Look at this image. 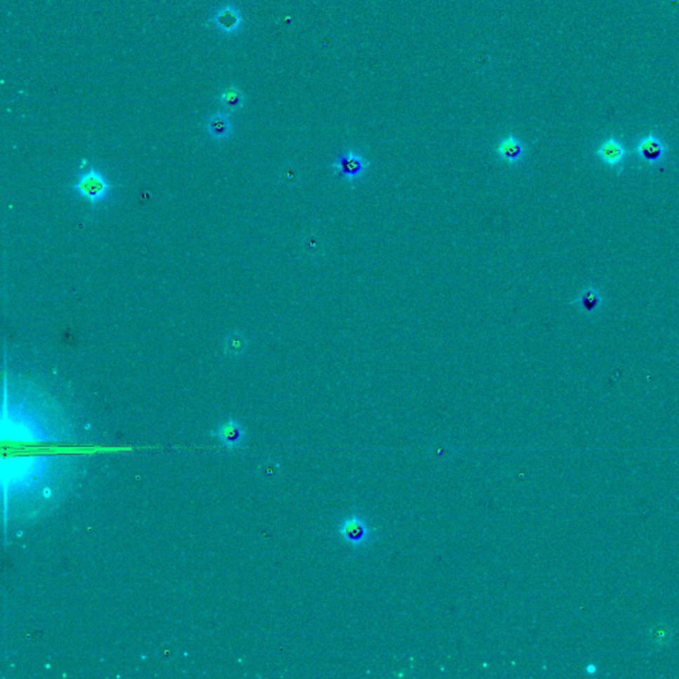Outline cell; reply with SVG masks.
I'll list each match as a JSON object with an SVG mask.
<instances>
[{"instance_id":"cell-1","label":"cell","mask_w":679,"mask_h":679,"mask_svg":"<svg viewBox=\"0 0 679 679\" xmlns=\"http://www.w3.org/2000/svg\"><path fill=\"white\" fill-rule=\"evenodd\" d=\"M334 531L340 540L353 552L369 548L378 539V528L370 525L368 519L358 511H353L340 519Z\"/></svg>"},{"instance_id":"cell-2","label":"cell","mask_w":679,"mask_h":679,"mask_svg":"<svg viewBox=\"0 0 679 679\" xmlns=\"http://www.w3.org/2000/svg\"><path fill=\"white\" fill-rule=\"evenodd\" d=\"M110 189L112 187L109 180L95 167H91L88 171L80 174L73 185V190L92 204L104 202L107 199Z\"/></svg>"},{"instance_id":"cell-3","label":"cell","mask_w":679,"mask_h":679,"mask_svg":"<svg viewBox=\"0 0 679 679\" xmlns=\"http://www.w3.org/2000/svg\"><path fill=\"white\" fill-rule=\"evenodd\" d=\"M334 169L338 177L349 183H356L365 177L369 169V162L362 155L358 154L357 152L346 150L345 153L337 157V159L334 161Z\"/></svg>"},{"instance_id":"cell-4","label":"cell","mask_w":679,"mask_h":679,"mask_svg":"<svg viewBox=\"0 0 679 679\" xmlns=\"http://www.w3.org/2000/svg\"><path fill=\"white\" fill-rule=\"evenodd\" d=\"M211 20L215 28L225 35L238 34L243 24L242 13L234 6L220 7L218 11L214 12Z\"/></svg>"},{"instance_id":"cell-5","label":"cell","mask_w":679,"mask_h":679,"mask_svg":"<svg viewBox=\"0 0 679 679\" xmlns=\"http://www.w3.org/2000/svg\"><path fill=\"white\" fill-rule=\"evenodd\" d=\"M635 152L645 162L650 165H658L665 158L666 147L657 136L649 134L638 143Z\"/></svg>"},{"instance_id":"cell-6","label":"cell","mask_w":679,"mask_h":679,"mask_svg":"<svg viewBox=\"0 0 679 679\" xmlns=\"http://www.w3.org/2000/svg\"><path fill=\"white\" fill-rule=\"evenodd\" d=\"M496 154L503 162L508 165H516L523 161L525 155V147L523 143L515 137L507 136L496 146Z\"/></svg>"},{"instance_id":"cell-7","label":"cell","mask_w":679,"mask_h":679,"mask_svg":"<svg viewBox=\"0 0 679 679\" xmlns=\"http://www.w3.org/2000/svg\"><path fill=\"white\" fill-rule=\"evenodd\" d=\"M598 158L609 166H619L624 162L626 157V150L624 145L616 138H608L601 143L596 150Z\"/></svg>"},{"instance_id":"cell-8","label":"cell","mask_w":679,"mask_h":679,"mask_svg":"<svg viewBox=\"0 0 679 679\" xmlns=\"http://www.w3.org/2000/svg\"><path fill=\"white\" fill-rule=\"evenodd\" d=\"M206 129L216 141H225L232 133V122L227 113L218 112L209 117Z\"/></svg>"},{"instance_id":"cell-9","label":"cell","mask_w":679,"mask_h":679,"mask_svg":"<svg viewBox=\"0 0 679 679\" xmlns=\"http://www.w3.org/2000/svg\"><path fill=\"white\" fill-rule=\"evenodd\" d=\"M214 437L220 444H223L226 447H234V446L240 444L243 441L244 430L237 421L231 419V421H228V422L218 428V430L214 433Z\"/></svg>"},{"instance_id":"cell-10","label":"cell","mask_w":679,"mask_h":679,"mask_svg":"<svg viewBox=\"0 0 679 679\" xmlns=\"http://www.w3.org/2000/svg\"><path fill=\"white\" fill-rule=\"evenodd\" d=\"M219 103L230 112H237L244 107L246 95L239 89L237 85H231L225 88L219 95Z\"/></svg>"},{"instance_id":"cell-11","label":"cell","mask_w":679,"mask_h":679,"mask_svg":"<svg viewBox=\"0 0 679 679\" xmlns=\"http://www.w3.org/2000/svg\"><path fill=\"white\" fill-rule=\"evenodd\" d=\"M577 303L586 315H593L602 305V295L595 286H588L580 294Z\"/></svg>"},{"instance_id":"cell-12","label":"cell","mask_w":679,"mask_h":679,"mask_svg":"<svg viewBox=\"0 0 679 679\" xmlns=\"http://www.w3.org/2000/svg\"><path fill=\"white\" fill-rule=\"evenodd\" d=\"M223 346L227 355L238 357L242 356L247 349V337L240 332H232L225 338Z\"/></svg>"},{"instance_id":"cell-13","label":"cell","mask_w":679,"mask_h":679,"mask_svg":"<svg viewBox=\"0 0 679 679\" xmlns=\"http://www.w3.org/2000/svg\"><path fill=\"white\" fill-rule=\"evenodd\" d=\"M650 637L653 640V642L656 646H666V645L670 644L671 638H673V634H671V631L670 628H666V626H662V625H657L654 626L652 631H650Z\"/></svg>"},{"instance_id":"cell-14","label":"cell","mask_w":679,"mask_h":679,"mask_svg":"<svg viewBox=\"0 0 679 679\" xmlns=\"http://www.w3.org/2000/svg\"><path fill=\"white\" fill-rule=\"evenodd\" d=\"M585 671H586L588 674H591V675H592V674H596L597 666L596 665H593V664H591V665H588V666H586Z\"/></svg>"}]
</instances>
